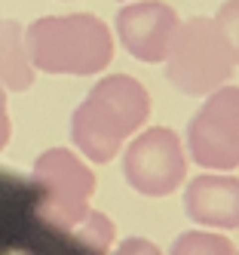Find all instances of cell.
Listing matches in <instances>:
<instances>
[{
  "instance_id": "1",
  "label": "cell",
  "mask_w": 239,
  "mask_h": 255,
  "mask_svg": "<svg viewBox=\"0 0 239 255\" xmlns=\"http://www.w3.org/2000/svg\"><path fill=\"white\" fill-rule=\"evenodd\" d=\"M154 102L147 86L132 74H107L95 80L71 114V141L89 163H110L129 138L151 120Z\"/></svg>"
},
{
  "instance_id": "2",
  "label": "cell",
  "mask_w": 239,
  "mask_h": 255,
  "mask_svg": "<svg viewBox=\"0 0 239 255\" xmlns=\"http://www.w3.org/2000/svg\"><path fill=\"white\" fill-rule=\"evenodd\" d=\"M25 49L34 71L95 77L114 62V31L92 12L43 15L25 28Z\"/></svg>"
},
{
  "instance_id": "3",
  "label": "cell",
  "mask_w": 239,
  "mask_h": 255,
  "mask_svg": "<svg viewBox=\"0 0 239 255\" xmlns=\"http://www.w3.org/2000/svg\"><path fill=\"white\" fill-rule=\"evenodd\" d=\"M233 59L221 31L206 15L181 22L165 56V80L190 99H206L233 80Z\"/></svg>"
},
{
  "instance_id": "4",
  "label": "cell",
  "mask_w": 239,
  "mask_h": 255,
  "mask_svg": "<svg viewBox=\"0 0 239 255\" xmlns=\"http://www.w3.org/2000/svg\"><path fill=\"white\" fill-rule=\"evenodd\" d=\"M34 185L40 188L37 215L55 231H74L89 212L95 194V172L71 148H49L34 160Z\"/></svg>"
},
{
  "instance_id": "5",
  "label": "cell",
  "mask_w": 239,
  "mask_h": 255,
  "mask_svg": "<svg viewBox=\"0 0 239 255\" xmlns=\"http://www.w3.org/2000/svg\"><path fill=\"white\" fill-rule=\"evenodd\" d=\"M190 157L172 126H147L123 148V178L141 197H172L187 181Z\"/></svg>"
},
{
  "instance_id": "6",
  "label": "cell",
  "mask_w": 239,
  "mask_h": 255,
  "mask_svg": "<svg viewBox=\"0 0 239 255\" xmlns=\"http://www.w3.org/2000/svg\"><path fill=\"white\" fill-rule=\"evenodd\" d=\"M190 160L206 172L239 169V86L227 83L206 96L184 132Z\"/></svg>"
},
{
  "instance_id": "7",
  "label": "cell",
  "mask_w": 239,
  "mask_h": 255,
  "mask_svg": "<svg viewBox=\"0 0 239 255\" xmlns=\"http://www.w3.org/2000/svg\"><path fill=\"white\" fill-rule=\"evenodd\" d=\"M178 28H181V15L165 0H132V3L120 6L114 19L117 40L123 43L129 56L144 65L165 62Z\"/></svg>"
},
{
  "instance_id": "8",
  "label": "cell",
  "mask_w": 239,
  "mask_h": 255,
  "mask_svg": "<svg viewBox=\"0 0 239 255\" xmlns=\"http://www.w3.org/2000/svg\"><path fill=\"white\" fill-rule=\"evenodd\" d=\"M184 215L206 231H239V175L199 172L184 185Z\"/></svg>"
},
{
  "instance_id": "9",
  "label": "cell",
  "mask_w": 239,
  "mask_h": 255,
  "mask_svg": "<svg viewBox=\"0 0 239 255\" xmlns=\"http://www.w3.org/2000/svg\"><path fill=\"white\" fill-rule=\"evenodd\" d=\"M28 49H25V28L12 19H0V86L9 93H25L34 86Z\"/></svg>"
},
{
  "instance_id": "10",
  "label": "cell",
  "mask_w": 239,
  "mask_h": 255,
  "mask_svg": "<svg viewBox=\"0 0 239 255\" xmlns=\"http://www.w3.org/2000/svg\"><path fill=\"white\" fill-rule=\"evenodd\" d=\"M169 255H239V249L233 246V240L224 231H206V228H193L178 234Z\"/></svg>"
},
{
  "instance_id": "11",
  "label": "cell",
  "mask_w": 239,
  "mask_h": 255,
  "mask_svg": "<svg viewBox=\"0 0 239 255\" xmlns=\"http://www.w3.org/2000/svg\"><path fill=\"white\" fill-rule=\"evenodd\" d=\"M71 234L77 237L83 246H89L92 252L104 255V252H110V246H114V240H117V225H114L110 215H104L98 209H89L83 215V222L74 228Z\"/></svg>"
},
{
  "instance_id": "12",
  "label": "cell",
  "mask_w": 239,
  "mask_h": 255,
  "mask_svg": "<svg viewBox=\"0 0 239 255\" xmlns=\"http://www.w3.org/2000/svg\"><path fill=\"white\" fill-rule=\"evenodd\" d=\"M212 22L218 25L221 37H224V43L230 49V59L239 68V0H224L218 6V12L212 15Z\"/></svg>"
},
{
  "instance_id": "13",
  "label": "cell",
  "mask_w": 239,
  "mask_h": 255,
  "mask_svg": "<svg viewBox=\"0 0 239 255\" xmlns=\"http://www.w3.org/2000/svg\"><path fill=\"white\" fill-rule=\"evenodd\" d=\"M114 255H162V249L154 240H147V237H126L114 249Z\"/></svg>"
},
{
  "instance_id": "14",
  "label": "cell",
  "mask_w": 239,
  "mask_h": 255,
  "mask_svg": "<svg viewBox=\"0 0 239 255\" xmlns=\"http://www.w3.org/2000/svg\"><path fill=\"white\" fill-rule=\"evenodd\" d=\"M12 138V120H9V108H6V89L0 86V151L9 144Z\"/></svg>"
},
{
  "instance_id": "15",
  "label": "cell",
  "mask_w": 239,
  "mask_h": 255,
  "mask_svg": "<svg viewBox=\"0 0 239 255\" xmlns=\"http://www.w3.org/2000/svg\"><path fill=\"white\" fill-rule=\"evenodd\" d=\"M120 3H132V0H120Z\"/></svg>"
}]
</instances>
